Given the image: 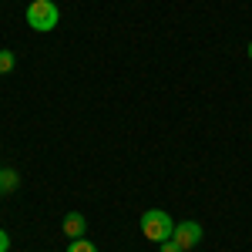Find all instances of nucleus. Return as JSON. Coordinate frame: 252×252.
<instances>
[{
	"label": "nucleus",
	"instance_id": "1",
	"mask_svg": "<svg viewBox=\"0 0 252 252\" xmlns=\"http://www.w3.org/2000/svg\"><path fill=\"white\" fill-rule=\"evenodd\" d=\"M175 232L172 219H168V212H161V209H148V212L141 215V235L148 239V242H168Z\"/></svg>",
	"mask_w": 252,
	"mask_h": 252
},
{
	"label": "nucleus",
	"instance_id": "2",
	"mask_svg": "<svg viewBox=\"0 0 252 252\" xmlns=\"http://www.w3.org/2000/svg\"><path fill=\"white\" fill-rule=\"evenodd\" d=\"M27 24H31V31H40V34H47V31H54L61 20V10L51 3V0H31V7H27Z\"/></svg>",
	"mask_w": 252,
	"mask_h": 252
},
{
	"label": "nucleus",
	"instance_id": "3",
	"mask_svg": "<svg viewBox=\"0 0 252 252\" xmlns=\"http://www.w3.org/2000/svg\"><path fill=\"white\" fill-rule=\"evenodd\" d=\"M172 239H175V242H178L185 252H189V249H195V246L202 242V225H198V222H192V219H185V222H178V225H175Z\"/></svg>",
	"mask_w": 252,
	"mask_h": 252
},
{
	"label": "nucleus",
	"instance_id": "4",
	"mask_svg": "<svg viewBox=\"0 0 252 252\" xmlns=\"http://www.w3.org/2000/svg\"><path fill=\"white\" fill-rule=\"evenodd\" d=\"M61 229H64L67 239H84V235H88V219L81 212H67L64 222H61Z\"/></svg>",
	"mask_w": 252,
	"mask_h": 252
},
{
	"label": "nucleus",
	"instance_id": "5",
	"mask_svg": "<svg viewBox=\"0 0 252 252\" xmlns=\"http://www.w3.org/2000/svg\"><path fill=\"white\" fill-rule=\"evenodd\" d=\"M17 185H20V175L14 172V168H0V189H10V192H14Z\"/></svg>",
	"mask_w": 252,
	"mask_h": 252
},
{
	"label": "nucleus",
	"instance_id": "6",
	"mask_svg": "<svg viewBox=\"0 0 252 252\" xmlns=\"http://www.w3.org/2000/svg\"><path fill=\"white\" fill-rule=\"evenodd\" d=\"M14 67H17V58L10 51H0V74H10Z\"/></svg>",
	"mask_w": 252,
	"mask_h": 252
},
{
	"label": "nucleus",
	"instance_id": "7",
	"mask_svg": "<svg viewBox=\"0 0 252 252\" xmlns=\"http://www.w3.org/2000/svg\"><path fill=\"white\" fill-rule=\"evenodd\" d=\"M67 252H97V249H94V242H88V239H71Z\"/></svg>",
	"mask_w": 252,
	"mask_h": 252
},
{
	"label": "nucleus",
	"instance_id": "8",
	"mask_svg": "<svg viewBox=\"0 0 252 252\" xmlns=\"http://www.w3.org/2000/svg\"><path fill=\"white\" fill-rule=\"evenodd\" d=\"M158 252H185V249H182L175 239H168V242H161V246H158Z\"/></svg>",
	"mask_w": 252,
	"mask_h": 252
},
{
	"label": "nucleus",
	"instance_id": "9",
	"mask_svg": "<svg viewBox=\"0 0 252 252\" xmlns=\"http://www.w3.org/2000/svg\"><path fill=\"white\" fill-rule=\"evenodd\" d=\"M7 249H10V235L0 229V252H7Z\"/></svg>",
	"mask_w": 252,
	"mask_h": 252
},
{
	"label": "nucleus",
	"instance_id": "10",
	"mask_svg": "<svg viewBox=\"0 0 252 252\" xmlns=\"http://www.w3.org/2000/svg\"><path fill=\"white\" fill-rule=\"evenodd\" d=\"M249 61H252V40H249Z\"/></svg>",
	"mask_w": 252,
	"mask_h": 252
},
{
	"label": "nucleus",
	"instance_id": "11",
	"mask_svg": "<svg viewBox=\"0 0 252 252\" xmlns=\"http://www.w3.org/2000/svg\"><path fill=\"white\" fill-rule=\"evenodd\" d=\"M0 192H3V189H0Z\"/></svg>",
	"mask_w": 252,
	"mask_h": 252
}]
</instances>
